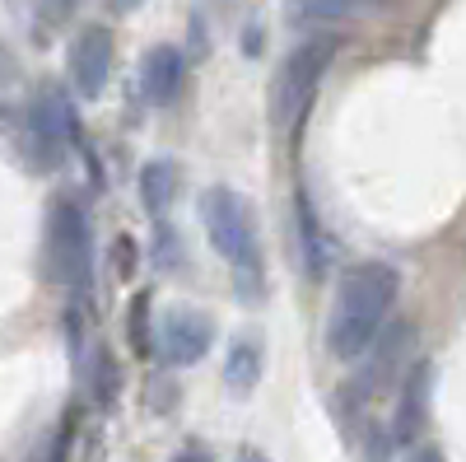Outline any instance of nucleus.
Here are the masks:
<instances>
[{
    "mask_svg": "<svg viewBox=\"0 0 466 462\" xmlns=\"http://www.w3.org/2000/svg\"><path fill=\"white\" fill-rule=\"evenodd\" d=\"M397 272L387 262H364L350 266L340 276L336 303H331V323H327V351L336 360H360L369 355V345L378 341L387 313L397 303Z\"/></svg>",
    "mask_w": 466,
    "mask_h": 462,
    "instance_id": "f257e3e1",
    "label": "nucleus"
},
{
    "mask_svg": "<svg viewBox=\"0 0 466 462\" xmlns=\"http://www.w3.org/2000/svg\"><path fill=\"white\" fill-rule=\"evenodd\" d=\"M336 56V43L331 37H308L303 47H294L276 75V89H270V118H276V127H299L308 103H313L322 75Z\"/></svg>",
    "mask_w": 466,
    "mask_h": 462,
    "instance_id": "f03ea898",
    "label": "nucleus"
},
{
    "mask_svg": "<svg viewBox=\"0 0 466 462\" xmlns=\"http://www.w3.org/2000/svg\"><path fill=\"white\" fill-rule=\"evenodd\" d=\"M47 276L56 285H70V290H89V276H94V239H89V220L75 201H56L52 215H47Z\"/></svg>",
    "mask_w": 466,
    "mask_h": 462,
    "instance_id": "7ed1b4c3",
    "label": "nucleus"
},
{
    "mask_svg": "<svg viewBox=\"0 0 466 462\" xmlns=\"http://www.w3.org/2000/svg\"><path fill=\"white\" fill-rule=\"evenodd\" d=\"M75 145V108L61 89H43L28 108V159L37 169H56Z\"/></svg>",
    "mask_w": 466,
    "mask_h": 462,
    "instance_id": "20e7f679",
    "label": "nucleus"
},
{
    "mask_svg": "<svg viewBox=\"0 0 466 462\" xmlns=\"http://www.w3.org/2000/svg\"><path fill=\"white\" fill-rule=\"evenodd\" d=\"M201 224L210 234V248L228 262H243L248 252H257L252 243V210L233 187H210L201 197Z\"/></svg>",
    "mask_w": 466,
    "mask_h": 462,
    "instance_id": "39448f33",
    "label": "nucleus"
},
{
    "mask_svg": "<svg viewBox=\"0 0 466 462\" xmlns=\"http://www.w3.org/2000/svg\"><path fill=\"white\" fill-rule=\"evenodd\" d=\"M215 345V323L197 308H168L164 323H159V355L173 369H191L197 360L210 355Z\"/></svg>",
    "mask_w": 466,
    "mask_h": 462,
    "instance_id": "423d86ee",
    "label": "nucleus"
},
{
    "mask_svg": "<svg viewBox=\"0 0 466 462\" xmlns=\"http://www.w3.org/2000/svg\"><path fill=\"white\" fill-rule=\"evenodd\" d=\"M112 75V33L107 28H85L70 47V80L80 98H98Z\"/></svg>",
    "mask_w": 466,
    "mask_h": 462,
    "instance_id": "0eeeda50",
    "label": "nucleus"
},
{
    "mask_svg": "<svg viewBox=\"0 0 466 462\" xmlns=\"http://www.w3.org/2000/svg\"><path fill=\"white\" fill-rule=\"evenodd\" d=\"M140 98L145 103H154V108H164V103H173L177 98V89H182V52L177 47H149L145 56H140Z\"/></svg>",
    "mask_w": 466,
    "mask_h": 462,
    "instance_id": "6e6552de",
    "label": "nucleus"
},
{
    "mask_svg": "<svg viewBox=\"0 0 466 462\" xmlns=\"http://www.w3.org/2000/svg\"><path fill=\"white\" fill-rule=\"evenodd\" d=\"M224 383L233 397L257 393V383H261V341L257 336H248V332L233 336L228 355H224Z\"/></svg>",
    "mask_w": 466,
    "mask_h": 462,
    "instance_id": "1a4fd4ad",
    "label": "nucleus"
},
{
    "mask_svg": "<svg viewBox=\"0 0 466 462\" xmlns=\"http://www.w3.org/2000/svg\"><path fill=\"white\" fill-rule=\"evenodd\" d=\"M424 411H430V364H415L406 374L401 388V406H397V439H415L424 430Z\"/></svg>",
    "mask_w": 466,
    "mask_h": 462,
    "instance_id": "9d476101",
    "label": "nucleus"
},
{
    "mask_svg": "<svg viewBox=\"0 0 466 462\" xmlns=\"http://www.w3.org/2000/svg\"><path fill=\"white\" fill-rule=\"evenodd\" d=\"M177 187H182L177 164H168V159L145 164V169H140V206H145L149 215H164V210L173 206V197H177Z\"/></svg>",
    "mask_w": 466,
    "mask_h": 462,
    "instance_id": "9b49d317",
    "label": "nucleus"
},
{
    "mask_svg": "<svg viewBox=\"0 0 466 462\" xmlns=\"http://www.w3.org/2000/svg\"><path fill=\"white\" fill-rule=\"evenodd\" d=\"M294 210H299V243H303V262H308V276H322L327 272V243H322V224H318V215H313V201L303 197H294Z\"/></svg>",
    "mask_w": 466,
    "mask_h": 462,
    "instance_id": "f8f14e48",
    "label": "nucleus"
},
{
    "mask_svg": "<svg viewBox=\"0 0 466 462\" xmlns=\"http://www.w3.org/2000/svg\"><path fill=\"white\" fill-rule=\"evenodd\" d=\"M373 5L378 0H294V15L299 19H345V15H360Z\"/></svg>",
    "mask_w": 466,
    "mask_h": 462,
    "instance_id": "ddd939ff",
    "label": "nucleus"
},
{
    "mask_svg": "<svg viewBox=\"0 0 466 462\" xmlns=\"http://www.w3.org/2000/svg\"><path fill=\"white\" fill-rule=\"evenodd\" d=\"M233 276H238L243 299H257L261 294V252H248L243 262H233Z\"/></svg>",
    "mask_w": 466,
    "mask_h": 462,
    "instance_id": "4468645a",
    "label": "nucleus"
},
{
    "mask_svg": "<svg viewBox=\"0 0 466 462\" xmlns=\"http://www.w3.org/2000/svg\"><path fill=\"white\" fill-rule=\"evenodd\" d=\"M131 345H136V355H149V299L145 294L131 303Z\"/></svg>",
    "mask_w": 466,
    "mask_h": 462,
    "instance_id": "2eb2a0df",
    "label": "nucleus"
},
{
    "mask_svg": "<svg viewBox=\"0 0 466 462\" xmlns=\"http://www.w3.org/2000/svg\"><path fill=\"white\" fill-rule=\"evenodd\" d=\"M112 393H116V364H112L107 355H98V397L107 402Z\"/></svg>",
    "mask_w": 466,
    "mask_h": 462,
    "instance_id": "dca6fc26",
    "label": "nucleus"
},
{
    "mask_svg": "<svg viewBox=\"0 0 466 462\" xmlns=\"http://www.w3.org/2000/svg\"><path fill=\"white\" fill-rule=\"evenodd\" d=\"M37 5H43V19H66L70 15V5H75V0H37Z\"/></svg>",
    "mask_w": 466,
    "mask_h": 462,
    "instance_id": "f3484780",
    "label": "nucleus"
},
{
    "mask_svg": "<svg viewBox=\"0 0 466 462\" xmlns=\"http://www.w3.org/2000/svg\"><path fill=\"white\" fill-rule=\"evenodd\" d=\"M406 462H443L434 448H415V453H406Z\"/></svg>",
    "mask_w": 466,
    "mask_h": 462,
    "instance_id": "a211bd4d",
    "label": "nucleus"
},
{
    "mask_svg": "<svg viewBox=\"0 0 466 462\" xmlns=\"http://www.w3.org/2000/svg\"><path fill=\"white\" fill-rule=\"evenodd\" d=\"M238 462H270V457H266V453H257V448H243V453H238Z\"/></svg>",
    "mask_w": 466,
    "mask_h": 462,
    "instance_id": "6ab92c4d",
    "label": "nucleus"
},
{
    "mask_svg": "<svg viewBox=\"0 0 466 462\" xmlns=\"http://www.w3.org/2000/svg\"><path fill=\"white\" fill-rule=\"evenodd\" d=\"M173 462H210V457H206V453H177Z\"/></svg>",
    "mask_w": 466,
    "mask_h": 462,
    "instance_id": "aec40b11",
    "label": "nucleus"
},
{
    "mask_svg": "<svg viewBox=\"0 0 466 462\" xmlns=\"http://www.w3.org/2000/svg\"><path fill=\"white\" fill-rule=\"evenodd\" d=\"M112 5H116V10H136V5H140V0H112Z\"/></svg>",
    "mask_w": 466,
    "mask_h": 462,
    "instance_id": "412c9836",
    "label": "nucleus"
}]
</instances>
